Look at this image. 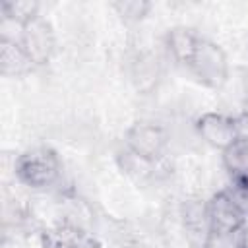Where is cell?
<instances>
[{
    "mask_svg": "<svg viewBox=\"0 0 248 248\" xmlns=\"http://www.w3.org/2000/svg\"><path fill=\"white\" fill-rule=\"evenodd\" d=\"M242 229L240 231H207L203 236V248H240Z\"/></svg>",
    "mask_w": 248,
    "mask_h": 248,
    "instance_id": "cell-13",
    "label": "cell"
},
{
    "mask_svg": "<svg viewBox=\"0 0 248 248\" xmlns=\"http://www.w3.org/2000/svg\"><path fill=\"white\" fill-rule=\"evenodd\" d=\"M19 45L29 56V60L35 64V68L46 66L56 54V33L52 23L45 16L27 21L23 25Z\"/></svg>",
    "mask_w": 248,
    "mask_h": 248,
    "instance_id": "cell-4",
    "label": "cell"
},
{
    "mask_svg": "<svg viewBox=\"0 0 248 248\" xmlns=\"http://www.w3.org/2000/svg\"><path fill=\"white\" fill-rule=\"evenodd\" d=\"M186 70L203 87L219 91L229 79V56L221 45L207 37H202Z\"/></svg>",
    "mask_w": 248,
    "mask_h": 248,
    "instance_id": "cell-2",
    "label": "cell"
},
{
    "mask_svg": "<svg viewBox=\"0 0 248 248\" xmlns=\"http://www.w3.org/2000/svg\"><path fill=\"white\" fill-rule=\"evenodd\" d=\"M194 126H196V132L202 138V141L213 149H219V151L227 149L240 136H244L242 124L238 118L225 114V112H217V110H209V112L200 114L196 118Z\"/></svg>",
    "mask_w": 248,
    "mask_h": 248,
    "instance_id": "cell-5",
    "label": "cell"
},
{
    "mask_svg": "<svg viewBox=\"0 0 248 248\" xmlns=\"http://www.w3.org/2000/svg\"><path fill=\"white\" fill-rule=\"evenodd\" d=\"M124 147L136 161L153 165L165 155L169 147V134L159 122L138 120L124 132Z\"/></svg>",
    "mask_w": 248,
    "mask_h": 248,
    "instance_id": "cell-3",
    "label": "cell"
},
{
    "mask_svg": "<svg viewBox=\"0 0 248 248\" xmlns=\"http://www.w3.org/2000/svg\"><path fill=\"white\" fill-rule=\"evenodd\" d=\"M14 174L31 190H48L62 176V161L50 145H35L17 155Z\"/></svg>",
    "mask_w": 248,
    "mask_h": 248,
    "instance_id": "cell-1",
    "label": "cell"
},
{
    "mask_svg": "<svg viewBox=\"0 0 248 248\" xmlns=\"http://www.w3.org/2000/svg\"><path fill=\"white\" fill-rule=\"evenodd\" d=\"M45 248H99L97 240L76 227H60L46 232Z\"/></svg>",
    "mask_w": 248,
    "mask_h": 248,
    "instance_id": "cell-10",
    "label": "cell"
},
{
    "mask_svg": "<svg viewBox=\"0 0 248 248\" xmlns=\"http://www.w3.org/2000/svg\"><path fill=\"white\" fill-rule=\"evenodd\" d=\"M35 70L19 43L0 41V74L4 78H21Z\"/></svg>",
    "mask_w": 248,
    "mask_h": 248,
    "instance_id": "cell-8",
    "label": "cell"
},
{
    "mask_svg": "<svg viewBox=\"0 0 248 248\" xmlns=\"http://www.w3.org/2000/svg\"><path fill=\"white\" fill-rule=\"evenodd\" d=\"M200 39L202 35L196 29L186 27V25H174L165 35V46H167L169 56L176 64L186 68L200 45Z\"/></svg>",
    "mask_w": 248,
    "mask_h": 248,
    "instance_id": "cell-7",
    "label": "cell"
},
{
    "mask_svg": "<svg viewBox=\"0 0 248 248\" xmlns=\"http://www.w3.org/2000/svg\"><path fill=\"white\" fill-rule=\"evenodd\" d=\"M0 16L25 25L41 16V4L37 0H4L0 4Z\"/></svg>",
    "mask_w": 248,
    "mask_h": 248,
    "instance_id": "cell-11",
    "label": "cell"
},
{
    "mask_svg": "<svg viewBox=\"0 0 248 248\" xmlns=\"http://www.w3.org/2000/svg\"><path fill=\"white\" fill-rule=\"evenodd\" d=\"M223 169L232 178H248V136H240L232 145L221 151Z\"/></svg>",
    "mask_w": 248,
    "mask_h": 248,
    "instance_id": "cell-9",
    "label": "cell"
},
{
    "mask_svg": "<svg viewBox=\"0 0 248 248\" xmlns=\"http://www.w3.org/2000/svg\"><path fill=\"white\" fill-rule=\"evenodd\" d=\"M240 248H248V223L242 229V244H240Z\"/></svg>",
    "mask_w": 248,
    "mask_h": 248,
    "instance_id": "cell-15",
    "label": "cell"
},
{
    "mask_svg": "<svg viewBox=\"0 0 248 248\" xmlns=\"http://www.w3.org/2000/svg\"><path fill=\"white\" fill-rule=\"evenodd\" d=\"M246 97H248V76H246Z\"/></svg>",
    "mask_w": 248,
    "mask_h": 248,
    "instance_id": "cell-16",
    "label": "cell"
},
{
    "mask_svg": "<svg viewBox=\"0 0 248 248\" xmlns=\"http://www.w3.org/2000/svg\"><path fill=\"white\" fill-rule=\"evenodd\" d=\"M231 202L238 207L242 215L248 217V178H232L229 180V186L225 188Z\"/></svg>",
    "mask_w": 248,
    "mask_h": 248,
    "instance_id": "cell-14",
    "label": "cell"
},
{
    "mask_svg": "<svg viewBox=\"0 0 248 248\" xmlns=\"http://www.w3.org/2000/svg\"><path fill=\"white\" fill-rule=\"evenodd\" d=\"M205 215L207 231H240L248 223V217L238 211L225 190L213 194L205 202Z\"/></svg>",
    "mask_w": 248,
    "mask_h": 248,
    "instance_id": "cell-6",
    "label": "cell"
},
{
    "mask_svg": "<svg viewBox=\"0 0 248 248\" xmlns=\"http://www.w3.org/2000/svg\"><path fill=\"white\" fill-rule=\"evenodd\" d=\"M110 8L116 12V16L124 23L136 25V23L143 21L149 16L153 4L147 2V0H116V2L110 4Z\"/></svg>",
    "mask_w": 248,
    "mask_h": 248,
    "instance_id": "cell-12",
    "label": "cell"
}]
</instances>
